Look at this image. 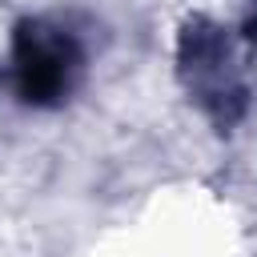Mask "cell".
I'll return each instance as SVG.
<instances>
[{
  "mask_svg": "<svg viewBox=\"0 0 257 257\" xmlns=\"http://www.w3.org/2000/svg\"><path fill=\"white\" fill-rule=\"evenodd\" d=\"M76 64L72 40L60 32H48L40 24H24L16 40V84L24 100L48 104L68 88V72Z\"/></svg>",
  "mask_w": 257,
  "mask_h": 257,
  "instance_id": "cell-1",
  "label": "cell"
}]
</instances>
